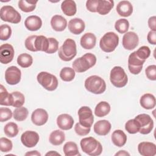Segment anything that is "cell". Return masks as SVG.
<instances>
[{"label":"cell","instance_id":"c3c4849f","mask_svg":"<svg viewBox=\"0 0 156 156\" xmlns=\"http://www.w3.org/2000/svg\"><path fill=\"white\" fill-rule=\"evenodd\" d=\"M145 73L147 78L151 80H156V65H151L148 66L145 69Z\"/></svg>","mask_w":156,"mask_h":156},{"label":"cell","instance_id":"7c38bea8","mask_svg":"<svg viewBox=\"0 0 156 156\" xmlns=\"http://www.w3.org/2000/svg\"><path fill=\"white\" fill-rule=\"evenodd\" d=\"M21 70L15 66H9L5 71V80L9 85H15L18 84L21 80Z\"/></svg>","mask_w":156,"mask_h":156},{"label":"cell","instance_id":"681fc988","mask_svg":"<svg viewBox=\"0 0 156 156\" xmlns=\"http://www.w3.org/2000/svg\"><path fill=\"white\" fill-rule=\"evenodd\" d=\"M98 0H88L86 2V8L91 12H97L96 9L98 6Z\"/></svg>","mask_w":156,"mask_h":156},{"label":"cell","instance_id":"ba28073f","mask_svg":"<svg viewBox=\"0 0 156 156\" xmlns=\"http://www.w3.org/2000/svg\"><path fill=\"white\" fill-rule=\"evenodd\" d=\"M38 82L46 90L54 91L58 87V80L55 76L46 72L42 71L38 74L37 76Z\"/></svg>","mask_w":156,"mask_h":156},{"label":"cell","instance_id":"603a6c76","mask_svg":"<svg viewBox=\"0 0 156 156\" xmlns=\"http://www.w3.org/2000/svg\"><path fill=\"white\" fill-rule=\"evenodd\" d=\"M116 10L119 16L128 17L133 12V6L129 1H121L117 4Z\"/></svg>","mask_w":156,"mask_h":156},{"label":"cell","instance_id":"4dcf8cb0","mask_svg":"<svg viewBox=\"0 0 156 156\" xmlns=\"http://www.w3.org/2000/svg\"><path fill=\"white\" fill-rule=\"evenodd\" d=\"M110 109V105L107 102L101 101L94 108V114L98 117H104L109 113Z\"/></svg>","mask_w":156,"mask_h":156},{"label":"cell","instance_id":"74e56055","mask_svg":"<svg viewBox=\"0 0 156 156\" xmlns=\"http://www.w3.org/2000/svg\"><path fill=\"white\" fill-rule=\"evenodd\" d=\"M29 114L28 110L24 107H20L15 108L13 111V118L17 121H24Z\"/></svg>","mask_w":156,"mask_h":156},{"label":"cell","instance_id":"484cf974","mask_svg":"<svg viewBox=\"0 0 156 156\" xmlns=\"http://www.w3.org/2000/svg\"><path fill=\"white\" fill-rule=\"evenodd\" d=\"M141 106L146 110H151L155 107L156 100L155 96L151 93L144 94L140 99Z\"/></svg>","mask_w":156,"mask_h":156},{"label":"cell","instance_id":"7dc6e473","mask_svg":"<svg viewBox=\"0 0 156 156\" xmlns=\"http://www.w3.org/2000/svg\"><path fill=\"white\" fill-rule=\"evenodd\" d=\"M91 127H86L82 126L79 122L76 124L74 127V130L76 134L79 136H85L88 135L90 132Z\"/></svg>","mask_w":156,"mask_h":156},{"label":"cell","instance_id":"f6af8a7d","mask_svg":"<svg viewBox=\"0 0 156 156\" xmlns=\"http://www.w3.org/2000/svg\"><path fill=\"white\" fill-rule=\"evenodd\" d=\"M12 117V110L7 107L0 108V121L4 122L10 119Z\"/></svg>","mask_w":156,"mask_h":156},{"label":"cell","instance_id":"7bdbcfd3","mask_svg":"<svg viewBox=\"0 0 156 156\" xmlns=\"http://www.w3.org/2000/svg\"><path fill=\"white\" fill-rule=\"evenodd\" d=\"M136 55L140 59L146 60L151 55V49L147 46H141L137 51H135Z\"/></svg>","mask_w":156,"mask_h":156},{"label":"cell","instance_id":"f5cc1de1","mask_svg":"<svg viewBox=\"0 0 156 156\" xmlns=\"http://www.w3.org/2000/svg\"><path fill=\"white\" fill-rule=\"evenodd\" d=\"M25 155H41V154L37 151H32L31 152H28L25 154Z\"/></svg>","mask_w":156,"mask_h":156},{"label":"cell","instance_id":"d6a6232c","mask_svg":"<svg viewBox=\"0 0 156 156\" xmlns=\"http://www.w3.org/2000/svg\"><path fill=\"white\" fill-rule=\"evenodd\" d=\"M63 151L66 156H76L80 155L77 145L73 141L66 142L63 146Z\"/></svg>","mask_w":156,"mask_h":156},{"label":"cell","instance_id":"60d3db41","mask_svg":"<svg viewBox=\"0 0 156 156\" xmlns=\"http://www.w3.org/2000/svg\"><path fill=\"white\" fill-rule=\"evenodd\" d=\"M115 28L120 34L126 33L129 28V23L125 18L119 19L115 22Z\"/></svg>","mask_w":156,"mask_h":156},{"label":"cell","instance_id":"6da1fadb","mask_svg":"<svg viewBox=\"0 0 156 156\" xmlns=\"http://www.w3.org/2000/svg\"><path fill=\"white\" fill-rule=\"evenodd\" d=\"M26 48L32 52L43 51L46 52L49 48V40L43 35H30L24 42Z\"/></svg>","mask_w":156,"mask_h":156},{"label":"cell","instance_id":"b9f144b4","mask_svg":"<svg viewBox=\"0 0 156 156\" xmlns=\"http://www.w3.org/2000/svg\"><path fill=\"white\" fill-rule=\"evenodd\" d=\"M12 35V29L7 24H2L0 26V39L2 41L7 40Z\"/></svg>","mask_w":156,"mask_h":156},{"label":"cell","instance_id":"ab89813d","mask_svg":"<svg viewBox=\"0 0 156 156\" xmlns=\"http://www.w3.org/2000/svg\"><path fill=\"white\" fill-rule=\"evenodd\" d=\"M125 129L129 133L135 134L139 132L140 125L135 118L129 119L125 124Z\"/></svg>","mask_w":156,"mask_h":156},{"label":"cell","instance_id":"30bf717a","mask_svg":"<svg viewBox=\"0 0 156 156\" xmlns=\"http://www.w3.org/2000/svg\"><path fill=\"white\" fill-rule=\"evenodd\" d=\"M140 125L139 132L143 135H146L152 130L154 128V121L150 115L142 113L135 117Z\"/></svg>","mask_w":156,"mask_h":156},{"label":"cell","instance_id":"7a4b0ae2","mask_svg":"<svg viewBox=\"0 0 156 156\" xmlns=\"http://www.w3.org/2000/svg\"><path fill=\"white\" fill-rule=\"evenodd\" d=\"M80 144L82 151L90 156L99 155L102 152V146L101 143L92 136L82 138Z\"/></svg>","mask_w":156,"mask_h":156},{"label":"cell","instance_id":"7402d4cb","mask_svg":"<svg viewBox=\"0 0 156 156\" xmlns=\"http://www.w3.org/2000/svg\"><path fill=\"white\" fill-rule=\"evenodd\" d=\"M110 122L105 119L99 120L94 124V132L101 136L107 135L111 130Z\"/></svg>","mask_w":156,"mask_h":156},{"label":"cell","instance_id":"44dd1931","mask_svg":"<svg viewBox=\"0 0 156 156\" xmlns=\"http://www.w3.org/2000/svg\"><path fill=\"white\" fill-rule=\"evenodd\" d=\"M24 26L29 30L37 31L41 27L42 20L37 15H30L26 18Z\"/></svg>","mask_w":156,"mask_h":156},{"label":"cell","instance_id":"f35d334b","mask_svg":"<svg viewBox=\"0 0 156 156\" xmlns=\"http://www.w3.org/2000/svg\"><path fill=\"white\" fill-rule=\"evenodd\" d=\"M12 105L14 107H22L25 102V98L23 93L20 91H13L12 93Z\"/></svg>","mask_w":156,"mask_h":156},{"label":"cell","instance_id":"5bb4252c","mask_svg":"<svg viewBox=\"0 0 156 156\" xmlns=\"http://www.w3.org/2000/svg\"><path fill=\"white\" fill-rule=\"evenodd\" d=\"M139 43L138 35L134 32H127L122 37V44L124 49L127 50H133L136 48Z\"/></svg>","mask_w":156,"mask_h":156},{"label":"cell","instance_id":"e575fe53","mask_svg":"<svg viewBox=\"0 0 156 156\" xmlns=\"http://www.w3.org/2000/svg\"><path fill=\"white\" fill-rule=\"evenodd\" d=\"M33 63L32 57L27 53H23L18 55L17 58V63L22 68H26L32 65Z\"/></svg>","mask_w":156,"mask_h":156},{"label":"cell","instance_id":"ac0fdd59","mask_svg":"<svg viewBox=\"0 0 156 156\" xmlns=\"http://www.w3.org/2000/svg\"><path fill=\"white\" fill-rule=\"evenodd\" d=\"M74 122L73 117L66 113L61 114L57 118V124L58 127L63 130H68L72 129Z\"/></svg>","mask_w":156,"mask_h":156},{"label":"cell","instance_id":"ee69618b","mask_svg":"<svg viewBox=\"0 0 156 156\" xmlns=\"http://www.w3.org/2000/svg\"><path fill=\"white\" fill-rule=\"evenodd\" d=\"M13 147V144L11 140L9 139L1 137L0 138V150L2 152H10Z\"/></svg>","mask_w":156,"mask_h":156},{"label":"cell","instance_id":"4316f807","mask_svg":"<svg viewBox=\"0 0 156 156\" xmlns=\"http://www.w3.org/2000/svg\"><path fill=\"white\" fill-rule=\"evenodd\" d=\"M114 6V1L112 0H98L96 9L97 12L101 15H105L108 14Z\"/></svg>","mask_w":156,"mask_h":156},{"label":"cell","instance_id":"ffe728a7","mask_svg":"<svg viewBox=\"0 0 156 156\" xmlns=\"http://www.w3.org/2000/svg\"><path fill=\"white\" fill-rule=\"evenodd\" d=\"M85 28L84 21L79 18H75L69 20L68 23L69 30L74 35H79L82 33Z\"/></svg>","mask_w":156,"mask_h":156},{"label":"cell","instance_id":"9a60e30c","mask_svg":"<svg viewBox=\"0 0 156 156\" xmlns=\"http://www.w3.org/2000/svg\"><path fill=\"white\" fill-rule=\"evenodd\" d=\"M15 51L12 45L5 43L0 46V62L2 64H8L13 60Z\"/></svg>","mask_w":156,"mask_h":156},{"label":"cell","instance_id":"3957f363","mask_svg":"<svg viewBox=\"0 0 156 156\" xmlns=\"http://www.w3.org/2000/svg\"><path fill=\"white\" fill-rule=\"evenodd\" d=\"M96 63V57L92 53H86L80 57L76 58L72 64L73 68L77 73H83Z\"/></svg>","mask_w":156,"mask_h":156},{"label":"cell","instance_id":"e0dca14e","mask_svg":"<svg viewBox=\"0 0 156 156\" xmlns=\"http://www.w3.org/2000/svg\"><path fill=\"white\" fill-rule=\"evenodd\" d=\"M31 120L36 126H43L48 120V113L43 108H37L32 113Z\"/></svg>","mask_w":156,"mask_h":156},{"label":"cell","instance_id":"2e32d148","mask_svg":"<svg viewBox=\"0 0 156 156\" xmlns=\"http://www.w3.org/2000/svg\"><path fill=\"white\" fill-rule=\"evenodd\" d=\"M39 135L35 131L27 130L21 136L22 144L27 147H33L37 145L39 141Z\"/></svg>","mask_w":156,"mask_h":156},{"label":"cell","instance_id":"836d02e7","mask_svg":"<svg viewBox=\"0 0 156 156\" xmlns=\"http://www.w3.org/2000/svg\"><path fill=\"white\" fill-rule=\"evenodd\" d=\"M37 2L38 1L20 0L18 1V7L24 12H31L35 10Z\"/></svg>","mask_w":156,"mask_h":156},{"label":"cell","instance_id":"db71d44e","mask_svg":"<svg viewBox=\"0 0 156 156\" xmlns=\"http://www.w3.org/2000/svg\"><path fill=\"white\" fill-rule=\"evenodd\" d=\"M115 155H130V154L126 151H119L118 152L115 154Z\"/></svg>","mask_w":156,"mask_h":156},{"label":"cell","instance_id":"8fae6325","mask_svg":"<svg viewBox=\"0 0 156 156\" xmlns=\"http://www.w3.org/2000/svg\"><path fill=\"white\" fill-rule=\"evenodd\" d=\"M79 123L86 127H91L94 121L91 109L88 106H82L78 110Z\"/></svg>","mask_w":156,"mask_h":156},{"label":"cell","instance_id":"f907efd6","mask_svg":"<svg viewBox=\"0 0 156 156\" xmlns=\"http://www.w3.org/2000/svg\"><path fill=\"white\" fill-rule=\"evenodd\" d=\"M147 40L150 44H156V32L150 30L147 35Z\"/></svg>","mask_w":156,"mask_h":156},{"label":"cell","instance_id":"9c48e42d","mask_svg":"<svg viewBox=\"0 0 156 156\" xmlns=\"http://www.w3.org/2000/svg\"><path fill=\"white\" fill-rule=\"evenodd\" d=\"M0 17L3 21L18 24L21 20V16L11 5H4L0 10Z\"/></svg>","mask_w":156,"mask_h":156},{"label":"cell","instance_id":"52a82bcc","mask_svg":"<svg viewBox=\"0 0 156 156\" xmlns=\"http://www.w3.org/2000/svg\"><path fill=\"white\" fill-rule=\"evenodd\" d=\"M110 80L111 83L117 88L125 87L128 82L127 76L124 69L119 66H116L112 69Z\"/></svg>","mask_w":156,"mask_h":156},{"label":"cell","instance_id":"8992f818","mask_svg":"<svg viewBox=\"0 0 156 156\" xmlns=\"http://www.w3.org/2000/svg\"><path fill=\"white\" fill-rule=\"evenodd\" d=\"M118 43V35L113 32H108L105 33L101 38L99 46L104 52H112L115 50Z\"/></svg>","mask_w":156,"mask_h":156},{"label":"cell","instance_id":"d4e9b609","mask_svg":"<svg viewBox=\"0 0 156 156\" xmlns=\"http://www.w3.org/2000/svg\"><path fill=\"white\" fill-rule=\"evenodd\" d=\"M80 45L85 49H93L96 43V37L95 35L91 32L85 33L80 38Z\"/></svg>","mask_w":156,"mask_h":156},{"label":"cell","instance_id":"d6986e66","mask_svg":"<svg viewBox=\"0 0 156 156\" xmlns=\"http://www.w3.org/2000/svg\"><path fill=\"white\" fill-rule=\"evenodd\" d=\"M138 151L143 156H154L156 154V146L153 143L143 141L138 144Z\"/></svg>","mask_w":156,"mask_h":156},{"label":"cell","instance_id":"1f68e13d","mask_svg":"<svg viewBox=\"0 0 156 156\" xmlns=\"http://www.w3.org/2000/svg\"><path fill=\"white\" fill-rule=\"evenodd\" d=\"M0 105L5 106L12 105V94L9 93L2 85H0Z\"/></svg>","mask_w":156,"mask_h":156},{"label":"cell","instance_id":"bcb514c9","mask_svg":"<svg viewBox=\"0 0 156 156\" xmlns=\"http://www.w3.org/2000/svg\"><path fill=\"white\" fill-rule=\"evenodd\" d=\"M49 40V48L46 53L53 54L56 52L58 49V41L52 37L48 38Z\"/></svg>","mask_w":156,"mask_h":156},{"label":"cell","instance_id":"4fadbf2b","mask_svg":"<svg viewBox=\"0 0 156 156\" xmlns=\"http://www.w3.org/2000/svg\"><path fill=\"white\" fill-rule=\"evenodd\" d=\"M145 61L139 58L136 55L135 51L132 52L128 58V68L129 71L133 74H138L141 71Z\"/></svg>","mask_w":156,"mask_h":156},{"label":"cell","instance_id":"f546056e","mask_svg":"<svg viewBox=\"0 0 156 156\" xmlns=\"http://www.w3.org/2000/svg\"><path fill=\"white\" fill-rule=\"evenodd\" d=\"M65 140V134L64 132L60 130H55L52 131L49 138L51 144L54 146H58L62 144Z\"/></svg>","mask_w":156,"mask_h":156},{"label":"cell","instance_id":"f1b7e54d","mask_svg":"<svg viewBox=\"0 0 156 156\" xmlns=\"http://www.w3.org/2000/svg\"><path fill=\"white\" fill-rule=\"evenodd\" d=\"M112 141L116 146L120 147L125 145L127 141V136L121 130H115L112 134Z\"/></svg>","mask_w":156,"mask_h":156},{"label":"cell","instance_id":"d590c367","mask_svg":"<svg viewBox=\"0 0 156 156\" xmlns=\"http://www.w3.org/2000/svg\"><path fill=\"white\" fill-rule=\"evenodd\" d=\"M76 76L75 71L70 67H64L60 72V77L65 82H70L73 80Z\"/></svg>","mask_w":156,"mask_h":156},{"label":"cell","instance_id":"83f0119b","mask_svg":"<svg viewBox=\"0 0 156 156\" xmlns=\"http://www.w3.org/2000/svg\"><path fill=\"white\" fill-rule=\"evenodd\" d=\"M61 9L63 13L68 16L74 15L77 12L76 4L73 0H65L61 4Z\"/></svg>","mask_w":156,"mask_h":156},{"label":"cell","instance_id":"5b68a950","mask_svg":"<svg viewBox=\"0 0 156 156\" xmlns=\"http://www.w3.org/2000/svg\"><path fill=\"white\" fill-rule=\"evenodd\" d=\"M77 54L76 43L73 39L67 38L58 49L59 58L65 62L71 61Z\"/></svg>","mask_w":156,"mask_h":156},{"label":"cell","instance_id":"cb8c5ba5","mask_svg":"<svg viewBox=\"0 0 156 156\" xmlns=\"http://www.w3.org/2000/svg\"><path fill=\"white\" fill-rule=\"evenodd\" d=\"M52 28L57 32L63 31L67 26V21L62 16L59 15H54L51 20Z\"/></svg>","mask_w":156,"mask_h":156},{"label":"cell","instance_id":"277c9868","mask_svg":"<svg viewBox=\"0 0 156 156\" xmlns=\"http://www.w3.org/2000/svg\"><path fill=\"white\" fill-rule=\"evenodd\" d=\"M84 85L87 91L95 94H102L106 90L105 80L96 75L91 76L87 78Z\"/></svg>","mask_w":156,"mask_h":156},{"label":"cell","instance_id":"816d5d0a","mask_svg":"<svg viewBox=\"0 0 156 156\" xmlns=\"http://www.w3.org/2000/svg\"><path fill=\"white\" fill-rule=\"evenodd\" d=\"M148 26L151 30L156 32V17L155 16H151L148 20Z\"/></svg>","mask_w":156,"mask_h":156},{"label":"cell","instance_id":"11a10c76","mask_svg":"<svg viewBox=\"0 0 156 156\" xmlns=\"http://www.w3.org/2000/svg\"><path fill=\"white\" fill-rule=\"evenodd\" d=\"M60 155V154L56 152L55 151H51L49 152H48L47 154H46V155Z\"/></svg>","mask_w":156,"mask_h":156},{"label":"cell","instance_id":"8d00e7d4","mask_svg":"<svg viewBox=\"0 0 156 156\" xmlns=\"http://www.w3.org/2000/svg\"><path fill=\"white\" fill-rule=\"evenodd\" d=\"M4 132L7 136L10 138H13L16 136L19 132L18 126L15 122H8L5 125L4 127Z\"/></svg>","mask_w":156,"mask_h":156}]
</instances>
